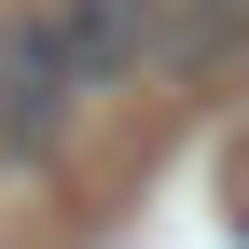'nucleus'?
<instances>
[{
  "label": "nucleus",
  "mask_w": 249,
  "mask_h": 249,
  "mask_svg": "<svg viewBox=\"0 0 249 249\" xmlns=\"http://www.w3.org/2000/svg\"><path fill=\"white\" fill-rule=\"evenodd\" d=\"M83 83H97V55L70 42V14H55V0H14V14H0V139L55 152L70 111H83Z\"/></svg>",
  "instance_id": "f257e3e1"
},
{
  "label": "nucleus",
  "mask_w": 249,
  "mask_h": 249,
  "mask_svg": "<svg viewBox=\"0 0 249 249\" xmlns=\"http://www.w3.org/2000/svg\"><path fill=\"white\" fill-rule=\"evenodd\" d=\"M235 55H249V0H152V28H139L152 83H222Z\"/></svg>",
  "instance_id": "f03ea898"
},
{
  "label": "nucleus",
  "mask_w": 249,
  "mask_h": 249,
  "mask_svg": "<svg viewBox=\"0 0 249 249\" xmlns=\"http://www.w3.org/2000/svg\"><path fill=\"white\" fill-rule=\"evenodd\" d=\"M55 14H70V42H83V55H97V83H111V70H139L152 0H55Z\"/></svg>",
  "instance_id": "7ed1b4c3"
},
{
  "label": "nucleus",
  "mask_w": 249,
  "mask_h": 249,
  "mask_svg": "<svg viewBox=\"0 0 249 249\" xmlns=\"http://www.w3.org/2000/svg\"><path fill=\"white\" fill-rule=\"evenodd\" d=\"M222 180H235V208H249V124H235V152H222Z\"/></svg>",
  "instance_id": "20e7f679"
}]
</instances>
